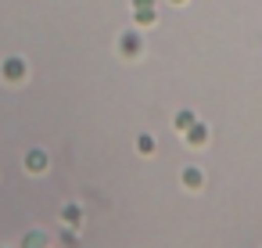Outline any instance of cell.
<instances>
[{
    "instance_id": "obj_1",
    "label": "cell",
    "mask_w": 262,
    "mask_h": 248,
    "mask_svg": "<svg viewBox=\"0 0 262 248\" xmlns=\"http://www.w3.org/2000/svg\"><path fill=\"white\" fill-rule=\"evenodd\" d=\"M4 76H8V79H22V76H26V61H22V58H8V61H4Z\"/></svg>"
},
{
    "instance_id": "obj_2",
    "label": "cell",
    "mask_w": 262,
    "mask_h": 248,
    "mask_svg": "<svg viewBox=\"0 0 262 248\" xmlns=\"http://www.w3.org/2000/svg\"><path fill=\"white\" fill-rule=\"evenodd\" d=\"M26 166H29V169H43V166H47V155H43V151H33V155L26 158Z\"/></svg>"
},
{
    "instance_id": "obj_3",
    "label": "cell",
    "mask_w": 262,
    "mask_h": 248,
    "mask_svg": "<svg viewBox=\"0 0 262 248\" xmlns=\"http://www.w3.org/2000/svg\"><path fill=\"white\" fill-rule=\"evenodd\" d=\"M190 126H194V115L190 112H180L176 115V130H190Z\"/></svg>"
},
{
    "instance_id": "obj_4",
    "label": "cell",
    "mask_w": 262,
    "mask_h": 248,
    "mask_svg": "<svg viewBox=\"0 0 262 248\" xmlns=\"http://www.w3.org/2000/svg\"><path fill=\"white\" fill-rule=\"evenodd\" d=\"M43 244H47V237H43V234H40V230H36V234H29V237H26V248H43Z\"/></svg>"
},
{
    "instance_id": "obj_5",
    "label": "cell",
    "mask_w": 262,
    "mask_h": 248,
    "mask_svg": "<svg viewBox=\"0 0 262 248\" xmlns=\"http://www.w3.org/2000/svg\"><path fill=\"white\" fill-rule=\"evenodd\" d=\"M137 22H144V26L155 22V11H151V8H137Z\"/></svg>"
},
{
    "instance_id": "obj_6",
    "label": "cell",
    "mask_w": 262,
    "mask_h": 248,
    "mask_svg": "<svg viewBox=\"0 0 262 248\" xmlns=\"http://www.w3.org/2000/svg\"><path fill=\"white\" fill-rule=\"evenodd\" d=\"M137 47H140V40H137V36H126V40H122V51H126V54H133Z\"/></svg>"
},
{
    "instance_id": "obj_7",
    "label": "cell",
    "mask_w": 262,
    "mask_h": 248,
    "mask_svg": "<svg viewBox=\"0 0 262 248\" xmlns=\"http://www.w3.org/2000/svg\"><path fill=\"white\" fill-rule=\"evenodd\" d=\"M137 144H140V151H144V155H151V151H155V140H151V137H147V133H144V137H140V140H137Z\"/></svg>"
},
{
    "instance_id": "obj_8",
    "label": "cell",
    "mask_w": 262,
    "mask_h": 248,
    "mask_svg": "<svg viewBox=\"0 0 262 248\" xmlns=\"http://www.w3.org/2000/svg\"><path fill=\"white\" fill-rule=\"evenodd\" d=\"M190 140L201 144V140H205V126H190Z\"/></svg>"
},
{
    "instance_id": "obj_9",
    "label": "cell",
    "mask_w": 262,
    "mask_h": 248,
    "mask_svg": "<svg viewBox=\"0 0 262 248\" xmlns=\"http://www.w3.org/2000/svg\"><path fill=\"white\" fill-rule=\"evenodd\" d=\"M183 176H187V183H190V187H198V183H201V173H198V169H187Z\"/></svg>"
},
{
    "instance_id": "obj_10",
    "label": "cell",
    "mask_w": 262,
    "mask_h": 248,
    "mask_svg": "<svg viewBox=\"0 0 262 248\" xmlns=\"http://www.w3.org/2000/svg\"><path fill=\"white\" fill-rule=\"evenodd\" d=\"M137 8H151V0H137Z\"/></svg>"
},
{
    "instance_id": "obj_11",
    "label": "cell",
    "mask_w": 262,
    "mask_h": 248,
    "mask_svg": "<svg viewBox=\"0 0 262 248\" xmlns=\"http://www.w3.org/2000/svg\"><path fill=\"white\" fill-rule=\"evenodd\" d=\"M176 4H183V0H176Z\"/></svg>"
}]
</instances>
